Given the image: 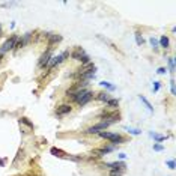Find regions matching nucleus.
I'll return each mask as SVG.
<instances>
[{"mask_svg":"<svg viewBox=\"0 0 176 176\" xmlns=\"http://www.w3.org/2000/svg\"><path fill=\"white\" fill-rule=\"evenodd\" d=\"M98 119H101V122H107V124H110V127L112 125H115V124H118L119 121H121V113L119 112H116V110H106V109H103L100 113H98Z\"/></svg>","mask_w":176,"mask_h":176,"instance_id":"f257e3e1","label":"nucleus"},{"mask_svg":"<svg viewBox=\"0 0 176 176\" xmlns=\"http://www.w3.org/2000/svg\"><path fill=\"white\" fill-rule=\"evenodd\" d=\"M98 137H100V139H106V140H109V142H110V145H113V146H118V145H122V143H125V142H127V137H125V136H122L121 133L101 131V133L98 134Z\"/></svg>","mask_w":176,"mask_h":176,"instance_id":"f03ea898","label":"nucleus"},{"mask_svg":"<svg viewBox=\"0 0 176 176\" xmlns=\"http://www.w3.org/2000/svg\"><path fill=\"white\" fill-rule=\"evenodd\" d=\"M69 56L74 59V60H77V62H80L81 63V66H87L89 63H92V59H91V56L87 54L81 47H75L71 53H69Z\"/></svg>","mask_w":176,"mask_h":176,"instance_id":"7ed1b4c3","label":"nucleus"},{"mask_svg":"<svg viewBox=\"0 0 176 176\" xmlns=\"http://www.w3.org/2000/svg\"><path fill=\"white\" fill-rule=\"evenodd\" d=\"M68 57H69V50H65V51H62L60 54H56V56H53V57H51V60H50V63H48L47 72L53 71L56 66H59L60 63H63V62H65Z\"/></svg>","mask_w":176,"mask_h":176,"instance_id":"20e7f679","label":"nucleus"},{"mask_svg":"<svg viewBox=\"0 0 176 176\" xmlns=\"http://www.w3.org/2000/svg\"><path fill=\"white\" fill-rule=\"evenodd\" d=\"M53 56H54V54H53V47H47V50L41 54V57H39V60H38V68L45 71V69L48 68V63H50V60H51Z\"/></svg>","mask_w":176,"mask_h":176,"instance_id":"39448f33","label":"nucleus"},{"mask_svg":"<svg viewBox=\"0 0 176 176\" xmlns=\"http://www.w3.org/2000/svg\"><path fill=\"white\" fill-rule=\"evenodd\" d=\"M17 39H18V35H11L9 38H6V41L0 45V54H6L8 51H12L15 44H17Z\"/></svg>","mask_w":176,"mask_h":176,"instance_id":"423d86ee","label":"nucleus"},{"mask_svg":"<svg viewBox=\"0 0 176 176\" xmlns=\"http://www.w3.org/2000/svg\"><path fill=\"white\" fill-rule=\"evenodd\" d=\"M110 127V124H107V122H98V124H95V125H92V127H89V128H86L83 133L84 134H94V136H98L101 131H106L107 128Z\"/></svg>","mask_w":176,"mask_h":176,"instance_id":"0eeeda50","label":"nucleus"},{"mask_svg":"<svg viewBox=\"0 0 176 176\" xmlns=\"http://www.w3.org/2000/svg\"><path fill=\"white\" fill-rule=\"evenodd\" d=\"M103 169L106 170H121V172H125L127 169V164L124 161H113V163H104L103 164Z\"/></svg>","mask_w":176,"mask_h":176,"instance_id":"6e6552de","label":"nucleus"},{"mask_svg":"<svg viewBox=\"0 0 176 176\" xmlns=\"http://www.w3.org/2000/svg\"><path fill=\"white\" fill-rule=\"evenodd\" d=\"M72 112V106L71 104H60V106H57V109H56V118H63V116H66V115H69Z\"/></svg>","mask_w":176,"mask_h":176,"instance_id":"1a4fd4ad","label":"nucleus"},{"mask_svg":"<svg viewBox=\"0 0 176 176\" xmlns=\"http://www.w3.org/2000/svg\"><path fill=\"white\" fill-rule=\"evenodd\" d=\"M44 38L47 39L48 47H53V45H56V44H59L62 41V35H57V33H44Z\"/></svg>","mask_w":176,"mask_h":176,"instance_id":"9d476101","label":"nucleus"},{"mask_svg":"<svg viewBox=\"0 0 176 176\" xmlns=\"http://www.w3.org/2000/svg\"><path fill=\"white\" fill-rule=\"evenodd\" d=\"M94 98H95V94H94L92 91H87V94H86V95H84V97L80 100V103H78L77 106H78V107H84L86 104H89V103H91Z\"/></svg>","mask_w":176,"mask_h":176,"instance_id":"9b49d317","label":"nucleus"},{"mask_svg":"<svg viewBox=\"0 0 176 176\" xmlns=\"http://www.w3.org/2000/svg\"><path fill=\"white\" fill-rule=\"evenodd\" d=\"M110 98H112V97H110V94H109V92H106V91H101V92L95 94V100H97V101H100V103H104V104H106Z\"/></svg>","mask_w":176,"mask_h":176,"instance_id":"f8f14e48","label":"nucleus"},{"mask_svg":"<svg viewBox=\"0 0 176 176\" xmlns=\"http://www.w3.org/2000/svg\"><path fill=\"white\" fill-rule=\"evenodd\" d=\"M32 38H33V33H32V32H27V33H24V35H21V36H20V41H21V44H23V47H26V45H29V44L32 42Z\"/></svg>","mask_w":176,"mask_h":176,"instance_id":"ddd939ff","label":"nucleus"},{"mask_svg":"<svg viewBox=\"0 0 176 176\" xmlns=\"http://www.w3.org/2000/svg\"><path fill=\"white\" fill-rule=\"evenodd\" d=\"M158 44H160L161 48L169 50V48H170V39H169V36H167V35H163V36L158 39Z\"/></svg>","mask_w":176,"mask_h":176,"instance_id":"4468645a","label":"nucleus"},{"mask_svg":"<svg viewBox=\"0 0 176 176\" xmlns=\"http://www.w3.org/2000/svg\"><path fill=\"white\" fill-rule=\"evenodd\" d=\"M50 154L53 155V157H57V158H66V152L65 151H62V149H59V148H51L50 149Z\"/></svg>","mask_w":176,"mask_h":176,"instance_id":"2eb2a0df","label":"nucleus"},{"mask_svg":"<svg viewBox=\"0 0 176 176\" xmlns=\"http://www.w3.org/2000/svg\"><path fill=\"white\" fill-rule=\"evenodd\" d=\"M106 107L110 109V110H116L119 107V100L118 98H110L107 103H106Z\"/></svg>","mask_w":176,"mask_h":176,"instance_id":"dca6fc26","label":"nucleus"},{"mask_svg":"<svg viewBox=\"0 0 176 176\" xmlns=\"http://www.w3.org/2000/svg\"><path fill=\"white\" fill-rule=\"evenodd\" d=\"M100 84L104 87V89H106V92H115L116 91V86L115 84H112V83H109V81H100Z\"/></svg>","mask_w":176,"mask_h":176,"instance_id":"f3484780","label":"nucleus"},{"mask_svg":"<svg viewBox=\"0 0 176 176\" xmlns=\"http://www.w3.org/2000/svg\"><path fill=\"white\" fill-rule=\"evenodd\" d=\"M18 122H20V125L23 124V125H26V127H27V128H30V130H33V128H35L33 122H32L29 118H24V116H23V118H20V119H18Z\"/></svg>","mask_w":176,"mask_h":176,"instance_id":"a211bd4d","label":"nucleus"},{"mask_svg":"<svg viewBox=\"0 0 176 176\" xmlns=\"http://www.w3.org/2000/svg\"><path fill=\"white\" fill-rule=\"evenodd\" d=\"M134 38H136V44H137L139 47H142V45H143V42H145V38H143V35H142V32H140V30H136Z\"/></svg>","mask_w":176,"mask_h":176,"instance_id":"6ab92c4d","label":"nucleus"},{"mask_svg":"<svg viewBox=\"0 0 176 176\" xmlns=\"http://www.w3.org/2000/svg\"><path fill=\"white\" fill-rule=\"evenodd\" d=\"M149 136L155 140V143H161V142H164V140L167 139V136H160V134H157V133H149Z\"/></svg>","mask_w":176,"mask_h":176,"instance_id":"aec40b11","label":"nucleus"},{"mask_svg":"<svg viewBox=\"0 0 176 176\" xmlns=\"http://www.w3.org/2000/svg\"><path fill=\"white\" fill-rule=\"evenodd\" d=\"M139 98H140V101H142V103L146 106V109H148L151 113H154V107H152V104H151V103H149V101H148V100L143 97V95H139Z\"/></svg>","mask_w":176,"mask_h":176,"instance_id":"412c9836","label":"nucleus"},{"mask_svg":"<svg viewBox=\"0 0 176 176\" xmlns=\"http://www.w3.org/2000/svg\"><path fill=\"white\" fill-rule=\"evenodd\" d=\"M125 131H128L131 136H140V134H142V130H139V128H131V127H125Z\"/></svg>","mask_w":176,"mask_h":176,"instance_id":"4be33fe9","label":"nucleus"},{"mask_svg":"<svg viewBox=\"0 0 176 176\" xmlns=\"http://www.w3.org/2000/svg\"><path fill=\"white\" fill-rule=\"evenodd\" d=\"M149 44H151V47H152L154 50H158V48H160V44H158V39H157L155 36H151V38H149Z\"/></svg>","mask_w":176,"mask_h":176,"instance_id":"5701e85b","label":"nucleus"},{"mask_svg":"<svg viewBox=\"0 0 176 176\" xmlns=\"http://www.w3.org/2000/svg\"><path fill=\"white\" fill-rule=\"evenodd\" d=\"M167 63H169V71L175 74V57H167Z\"/></svg>","mask_w":176,"mask_h":176,"instance_id":"b1692460","label":"nucleus"},{"mask_svg":"<svg viewBox=\"0 0 176 176\" xmlns=\"http://www.w3.org/2000/svg\"><path fill=\"white\" fill-rule=\"evenodd\" d=\"M66 160H71V161L78 163V161H81V160H83V155H66Z\"/></svg>","mask_w":176,"mask_h":176,"instance_id":"393cba45","label":"nucleus"},{"mask_svg":"<svg viewBox=\"0 0 176 176\" xmlns=\"http://www.w3.org/2000/svg\"><path fill=\"white\" fill-rule=\"evenodd\" d=\"M154 151L155 152H163L164 151V146L161 143H154Z\"/></svg>","mask_w":176,"mask_h":176,"instance_id":"a878e982","label":"nucleus"},{"mask_svg":"<svg viewBox=\"0 0 176 176\" xmlns=\"http://www.w3.org/2000/svg\"><path fill=\"white\" fill-rule=\"evenodd\" d=\"M109 176H124V172H121V170H110Z\"/></svg>","mask_w":176,"mask_h":176,"instance_id":"bb28decb","label":"nucleus"},{"mask_svg":"<svg viewBox=\"0 0 176 176\" xmlns=\"http://www.w3.org/2000/svg\"><path fill=\"white\" fill-rule=\"evenodd\" d=\"M166 166H167L170 170H175V167H176V164H175V160H169V161H166Z\"/></svg>","mask_w":176,"mask_h":176,"instance_id":"cd10ccee","label":"nucleus"},{"mask_svg":"<svg viewBox=\"0 0 176 176\" xmlns=\"http://www.w3.org/2000/svg\"><path fill=\"white\" fill-rule=\"evenodd\" d=\"M152 89H154V92L157 94V92L161 89V81H154V87H152Z\"/></svg>","mask_w":176,"mask_h":176,"instance_id":"c85d7f7f","label":"nucleus"},{"mask_svg":"<svg viewBox=\"0 0 176 176\" xmlns=\"http://www.w3.org/2000/svg\"><path fill=\"white\" fill-rule=\"evenodd\" d=\"M170 92H172V95H173V97L176 95V89H175V80H173V78L170 80Z\"/></svg>","mask_w":176,"mask_h":176,"instance_id":"c756f323","label":"nucleus"},{"mask_svg":"<svg viewBox=\"0 0 176 176\" xmlns=\"http://www.w3.org/2000/svg\"><path fill=\"white\" fill-rule=\"evenodd\" d=\"M157 72H158L160 75H164V74L167 72V69H166L164 66H161V68H158V69H157Z\"/></svg>","mask_w":176,"mask_h":176,"instance_id":"7c9ffc66","label":"nucleus"},{"mask_svg":"<svg viewBox=\"0 0 176 176\" xmlns=\"http://www.w3.org/2000/svg\"><path fill=\"white\" fill-rule=\"evenodd\" d=\"M125 158H127V155H125L124 152H121V154H119V161H124Z\"/></svg>","mask_w":176,"mask_h":176,"instance_id":"2f4dec72","label":"nucleus"},{"mask_svg":"<svg viewBox=\"0 0 176 176\" xmlns=\"http://www.w3.org/2000/svg\"><path fill=\"white\" fill-rule=\"evenodd\" d=\"M5 164H6V158H2L0 160V167H5Z\"/></svg>","mask_w":176,"mask_h":176,"instance_id":"473e14b6","label":"nucleus"},{"mask_svg":"<svg viewBox=\"0 0 176 176\" xmlns=\"http://www.w3.org/2000/svg\"><path fill=\"white\" fill-rule=\"evenodd\" d=\"M3 36V29H2V24H0V38Z\"/></svg>","mask_w":176,"mask_h":176,"instance_id":"72a5a7b5","label":"nucleus"},{"mask_svg":"<svg viewBox=\"0 0 176 176\" xmlns=\"http://www.w3.org/2000/svg\"><path fill=\"white\" fill-rule=\"evenodd\" d=\"M2 59H3V56H2V54H0V63H2Z\"/></svg>","mask_w":176,"mask_h":176,"instance_id":"f704fd0d","label":"nucleus"},{"mask_svg":"<svg viewBox=\"0 0 176 176\" xmlns=\"http://www.w3.org/2000/svg\"><path fill=\"white\" fill-rule=\"evenodd\" d=\"M27 176H41V175H27Z\"/></svg>","mask_w":176,"mask_h":176,"instance_id":"c9c22d12","label":"nucleus"}]
</instances>
